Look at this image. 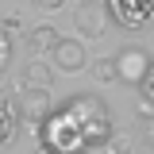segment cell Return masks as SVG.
Instances as JSON below:
<instances>
[{
	"instance_id": "obj_1",
	"label": "cell",
	"mask_w": 154,
	"mask_h": 154,
	"mask_svg": "<svg viewBox=\"0 0 154 154\" xmlns=\"http://www.w3.org/2000/svg\"><path fill=\"white\" fill-rule=\"evenodd\" d=\"M62 112L77 123V131L85 135V143H89V146H104V143H108V135L116 131L108 104H104L100 96H93V93H81V96H73V100H66V104H62Z\"/></svg>"
},
{
	"instance_id": "obj_2",
	"label": "cell",
	"mask_w": 154,
	"mask_h": 154,
	"mask_svg": "<svg viewBox=\"0 0 154 154\" xmlns=\"http://www.w3.org/2000/svg\"><path fill=\"white\" fill-rule=\"evenodd\" d=\"M38 143L50 146L54 154H85V150H89L85 135L77 131V123L66 112H50V116H46V123L38 127Z\"/></svg>"
},
{
	"instance_id": "obj_3",
	"label": "cell",
	"mask_w": 154,
	"mask_h": 154,
	"mask_svg": "<svg viewBox=\"0 0 154 154\" xmlns=\"http://www.w3.org/2000/svg\"><path fill=\"white\" fill-rule=\"evenodd\" d=\"M112 62H116V77H119L123 85L139 89V81H143L146 66H150V50H146V46H139V42H127Z\"/></svg>"
},
{
	"instance_id": "obj_4",
	"label": "cell",
	"mask_w": 154,
	"mask_h": 154,
	"mask_svg": "<svg viewBox=\"0 0 154 154\" xmlns=\"http://www.w3.org/2000/svg\"><path fill=\"white\" fill-rule=\"evenodd\" d=\"M108 23H112V16H108V4L104 0H81L73 8V27L85 38H100L108 31Z\"/></svg>"
},
{
	"instance_id": "obj_5",
	"label": "cell",
	"mask_w": 154,
	"mask_h": 154,
	"mask_svg": "<svg viewBox=\"0 0 154 154\" xmlns=\"http://www.w3.org/2000/svg\"><path fill=\"white\" fill-rule=\"evenodd\" d=\"M104 4H108V16L127 31H139L154 19V0H104Z\"/></svg>"
},
{
	"instance_id": "obj_6",
	"label": "cell",
	"mask_w": 154,
	"mask_h": 154,
	"mask_svg": "<svg viewBox=\"0 0 154 154\" xmlns=\"http://www.w3.org/2000/svg\"><path fill=\"white\" fill-rule=\"evenodd\" d=\"M16 108H19V123H31V127H38V123H46V116L54 112V100H50V89H27V93H19Z\"/></svg>"
},
{
	"instance_id": "obj_7",
	"label": "cell",
	"mask_w": 154,
	"mask_h": 154,
	"mask_svg": "<svg viewBox=\"0 0 154 154\" xmlns=\"http://www.w3.org/2000/svg\"><path fill=\"white\" fill-rule=\"evenodd\" d=\"M50 58H54V66H50V69H62V73H81V69H85V62H89L85 42H81V38H58L54 50H50Z\"/></svg>"
},
{
	"instance_id": "obj_8",
	"label": "cell",
	"mask_w": 154,
	"mask_h": 154,
	"mask_svg": "<svg viewBox=\"0 0 154 154\" xmlns=\"http://www.w3.org/2000/svg\"><path fill=\"white\" fill-rule=\"evenodd\" d=\"M19 135V108L12 96L0 93V146H12Z\"/></svg>"
},
{
	"instance_id": "obj_9",
	"label": "cell",
	"mask_w": 154,
	"mask_h": 154,
	"mask_svg": "<svg viewBox=\"0 0 154 154\" xmlns=\"http://www.w3.org/2000/svg\"><path fill=\"white\" fill-rule=\"evenodd\" d=\"M27 50H31V54L35 58H42V54H50V50H54V42L62 35H58V27H50V23H38V27H27Z\"/></svg>"
},
{
	"instance_id": "obj_10",
	"label": "cell",
	"mask_w": 154,
	"mask_h": 154,
	"mask_svg": "<svg viewBox=\"0 0 154 154\" xmlns=\"http://www.w3.org/2000/svg\"><path fill=\"white\" fill-rule=\"evenodd\" d=\"M50 81H54V69H50V66L27 62V69H23V85H27V89H50Z\"/></svg>"
},
{
	"instance_id": "obj_11",
	"label": "cell",
	"mask_w": 154,
	"mask_h": 154,
	"mask_svg": "<svg viewBox=\"0 0 154 154\" xmlns=\"http://www.w3.org/2000/svg\"><path fill=\"white\" fill-rule=\"evenodd\" d=\"M104 150L108 154H135V135L131 131H112L108 143H104Z\"/></svg>"
},
{
	"instance_id": "obj_12",
	"label": "cell",
	"mask_w": 154,
	"mask_h": 154,
	"mask_svg": "<svg viewBox=\"0 0 154 154\" xmlns=\"http://www.w3.org/2000/svg\"><path fill=\"white\" fill-rule=\"evenodd\" d=\"M93 77L100 81V85L119 81V77H116V62H112V58H96V62H93Z\"/></svg>"
},
{
	"instance_id": "obj_13",
	"label": "cell",
	"mask_w": 154,
	"mask_h": 154,
	"mask_svg": "<svg viewBox=\"0 0 154 154\" xmlns=\"http://www.w3.org/2000/svg\"><path fill=\"white\" fill-rule=\"evenodd\" d=\"M139 93H143V100L154 104V58H150V66H146V73H143V81H139Z\"/></svg>"
},
{
	"instance_id": "obj_14",
	"label": "cell",
	"mask_w": 154,
	"mask_h": 154,
	"mask_svg": "<svg viewBox=\"0 0 154 154\" xmlns=\"http://www.w3.org/2000/svg\"><path fill=\"white\" fill-rule=\"evenodd\" d=\"M8 62H12V38H8L4 27H0V73L8 69Z\"/></svg>"
},
{
	"instance_id": "obj_15",
	"label": "cell",
	"mask_w": 154,
	"mask_h": 154,
	"mask_svg": "<svg viewBox=\"0 0 154 154\" xmlns=\"http://www.w3.org/2000/svg\"><path fill=\"white\" fill-rule=\"evenodd\" d=\"M0 27L8 31V38H12V35H27V23H23V16H8Z\"/></svg>"
},
{
	"instance_id": "obj_16",
	"label": "cell",
	"mask_w": 154,
	"mask_h": 154,
	"mask_svg": "<svg viewBox=\"0 0 154 154\" xmlns=\"http://www.w3.org/2000/svg\"><path fill=\"white\" fill-rule=\"evenodd\" d=\"M66 0H35V8H42V12H58Z\"/></svg>"
},
{
	"instance_id": "obj_17",
	"label": "cell",
	"mask_w": 154,
	"mask_h": 154,
	"mask_svg": "<svg viewBox=\"0 0 154 154\" xmlns=\"http://www.w3.org/2000/svg\"><path fill=\"white\" fill-rule=\"evenodd\" d=\"M139 116H143V119H150V116H154V104H150V100H139Z\"/></svg>"
},
{
	"instance_id": "obj_18",
	"label": "cell",
	"mask_w": 154,
	"mask_h": 154,
	"mask_svg": "<svg viewBox=\"0 0 154 154\" xmlns=\"http://www.w3.org/2000/svg\"><path fill=\"white\" fill-rule=\"evenodd\" d=\"M35 154H54V150H50V146H42V143H38V146H35Z\"/></svg>"
}]
</instances>
